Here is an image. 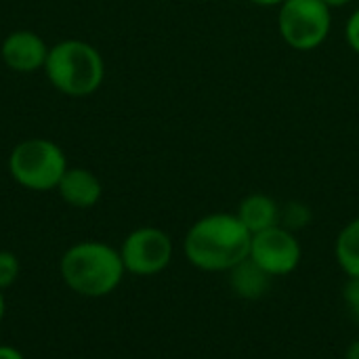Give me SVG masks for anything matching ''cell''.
Segmentation results:
<instances>
[{
  "instance_id": "19",
  "label": "cell",
  "mask_w": 359,
  "mask_h": 359,
  "mask_svg": "<svg viewBox=\"0 0 359 359\" xmlns=\"http://www.w3.org/2000/svg\"><path fill=\"white\" fill-rule=\"evenodd\" d=\"M250 2H255L259 6H280L284 0H250Z\"/></svg>"
},
{
  "instance_id": "9",
  "label": "cell",
  "mask_w": 359,
  "mask_h": 359,
  "mask_svg": "<svg viewBox=\"0 0 359 359\" xmlns=\"http://www.w3.org/2000/svg\"><path fill=\"white\" fill-rule=\"evenodd\" d=\"M57 191L65 204L84 210L93 208L101 200L103 185L99 177L88 168H67L57 185Z\"/></svg>"
},
{
  "instance_id": "20",
  "label": "cell",
  "mask_w": 359,
  "mask_h": 359,
  "mask_svg": "<svg viewBox=\"0 0 359 359\" xmlns=\"http://www.w3.org/2000/svg\"><path fill=\"white\" fill-rule=\"evenodd\" d=\"M330 8H337V6H347V4H351L353 0H324Z\"/></svg>"
},
{
  "instance_id": "6",
  "label": "cell",
  "mask_w": 359,
  "mask_h": 359,
  "mask_svg": "<svg viewBox=\"0 0 359 359\" xmlns=\"http://www.w3.org/2000/svg\"><path fill=\"white\" fill-rule=\"evenodd\" d=\"M126 273L133 276H156L164 271L172 261V240L160 227H137L133 229L122 246L118 248Z\"/></svg>"
},
{
  "instance_id": "16",
  "label": "cell",
  "mask_w": 359,
  "mask_h": 359,
  "mask_svg": "<svg viewBox=\"0 0 359 359\" xmlns=\"http://www.w3.org/2000/svg\"><path fill=\"white\" fill-rule=\"evenodd\" d=\"M345 34H347V42H349L351 50L359 55V8L349 17L347 27H345Z\"/></svg>"
},
{
  "instance_id": "13",
  "label": "cell",
  "mask_w": 359,
  "mask_h": 359,
  "mask_svg": "<svg viewBox=\"0 0 359 359\" xmlns=\"http://www.w3.org/2000/svg\"><path fill=\"white\" fill-rule=\"evenodd\" d=\"M309 221H311V210L301 202H288L280 210V225L290 231H299V229L307 227Z\"/></svg>"
},
{
  "instance_id": "2",
  "label": "cell",
  "mask_w": 359,
  "mask_h": 359,
  "mask_svg": "<svg viewBox=\"0 0 359 359\" xmlns=\"http://www.w3.org/2000/svg\"><path fill=\"white\" fill-rule=\"evenodd\" d=\"M59 273L72 292L86 299H103L122 284L126 269L120 250L105 242L86 240L63 252Z\"/></svg>"
},
{
  "instance_id": "1",
  "label": "cell",
  "mask_w": 359,
  "mask_h": 359,
  "mask_svg": "<svg viewBox=\"0 0 359 359\" xmlns=\"http://www.w3.org/2000/svg\"><path fill=\"white\" fill-rule=\"evenodd\" d=\"M252 233L236 212H212L198 219L185 233L183 252L200 271L225 273L250 255Z\"/></svg>"
},
{
  "instance_id": "21",
  "label": "cell",
  "mask_w": 359,
  "mask_h": 359,
  "mask_svg": "<svg viewBox=\"0 0 359 359\" xmlns=\"http://www.w3.org/2000/svg\"><path fill=\"white\" fill-rule=\"evenodd\" d=\"M4 313H6V303H4V297H2V290H0V324L4 320Z\"/></svg>"
},
{
  "instance_id": "12",
  "label": "cell",
  "mask_w": 359,
  "mask_h": 359,
  "mask_svg": "<svg viewBox=\"0 0 359 359\" xmlns=\"http://www.w3.org/2000/svg\"><path fill=\"white\" fill-rule=\"evenodd\" d=\"M334 259L347 278H359V217L339 231L334 242Z\"/></svg>"
},
{
  "instance_id": "10",
  "label": "cell",
  "mask_w": 359,
  "mask_h": 359,
  "mask_svg": "<svg viewBox=\"0 0 359 359\" xmlns=\"http://www.w3.org/2000/svg\"><path fill=\"white\" fill-rule=\"evenodd\" d=\"M227 273H229L231 292L242 301H259L271 290L273 278L265 269H261L250 257L240 261Z\"/></svg>"
},
{
  "instance_id": "11",
  "label": "cell",
  "mask_w": 359,
  "mask_h": 359,
  "mask_svg": "<svg viewBox=\"0 0 359 359\" xmlns=\"http://www.w3.org/2000/svg\"><path fill=\"white\" fill-rule=\"evenodd\" d=\"M280 210H282V206L271 196H267V194H250L240 202V206L236 210V217L255 236V233H261L265 229H271V227L280 225Z\"/></svg>"
},
{
  "instance_id": "18",
  "label": "cell",
  "mask_w": 359,
  "mask_h": 359,
  "mask_svg": "<svg viewBox=\"0 0 359 359\" xmlns=\"http://www.w3.org/2000/svg\"><path fill=\"white\" fill-rule=\"evenodd\" d=\"M345 359H359V339L358 341H353V343L347 347V351H345Z\"/></svg>"
},
{
  "instance_id": "5",
  "label": "cell",
  "mask_w": 359,
  "mask_h": 359,
  "mask_svg": "<svg viewBox=\"0 0 359 359\" xmlns=\"http://www.w3.org/2000/svg\"><path fill=\"white\" fill-rule=\"evenodd\" d=\"M332 27L330 6L324 0H284L278 13V29L294 50H313Z\"/></svg>"
},
{
  "instance_id": "3",
  "label": "cell",
  "mask_w": 359,
  "mask_h": 359,
  "mask_svg": "<svg viewBox=\"0 0 359 359\" xmlns=\"http://www.w3.org/2000/svg\"><path fill=\"white\" fill-rule=\"evenodd\" d=\"M44 74L59 93L67 97H88L101 88L105 63L93 44L69 38L48 48Z\"/></svg>"
},
{
  "instance_id": "14",
  "label": "cell",
  "mask_w": 359,
  "mask_h": 359,
  "mask_svg": "<svg viewBox=\"0 0 359 359\" xmlns=\"http://www.w3.org/2000/svg\"><path fill=\"white\" fill-rule=\"evenodd\" d=\"M19 278V259L11 250H0V290L11 288Z\"/></svg>"
},
{
  "instance_id": "7",
  "label": "cell",
  "mask_w": 359,
  "mask_h": 359,
  "mask_svg": "<svg viewBox=\"0 0 359 359\" xmlns=\"http://www.w3.org/2000/svg\"><path fill=\"white\" fill-rule=\"evenodd\" d=\"M248 257L271 278H284L299 267L303 250L294 231L276 225L252 236Z\"/></svg>"
},
{
  "instance_id": "4",
  "label": "cell",
  "mask_w": 359,
  "mask_h": 359,
  "mask_svg": "<svg viewBox=\"0 0 359 359\" xmlns=\"http://www.w3.org/2000/svg\"><path fill=\"white\" fill-rule=\"evenodd\" d=\"M65 151L48 139H25L8 156L11 177L29 191L57 189L67 170Z\"/></svg>"
},
{
  "instance_id": "17",
  "label": "cell",
  "mask_w": 359,
  "mask_h": 359,
  "mask_svg": "<svg viewBox=\"0 0 359 359\" xmlns=\"http://www.w3.org/2000/svg\"><path fill=\"white\" fill-rule=\"evenodd\" d=\"M0 359H25L23 353L11 345H0Z\"/></svg>"
},
{
  "instance_id": "15",
  "label": "cell",
  "mask_w": 359,
  "mask_h": 359,
  "mask_svg": "<svg viewBox=\"0 0 359 359\" xmlns=\"http://www.w3.org/2000/svg\"><path fill=\"white\" fill-rule=\"evenodd\" d=\"M343 299H345V305H347L351 320L359 324V278H347Z\"/></svg>"
},
{
  "instance_id": "8",
  "label": "cell",
  "mask_w": 359,
  "mask_h": 359,
  "mask_svg": "<svg viewBox=\"0 0 359 359\" xmlns=\"http://www.w3.org/2000/svg\"><path fill=\"white\" fill-rule=\"evenodd\" d=\"M0 57L13 72L32 74L36 69H44L48 46L46 42L32 29L11 32L0 46Z\"/></svg>"
}]
</instances>
